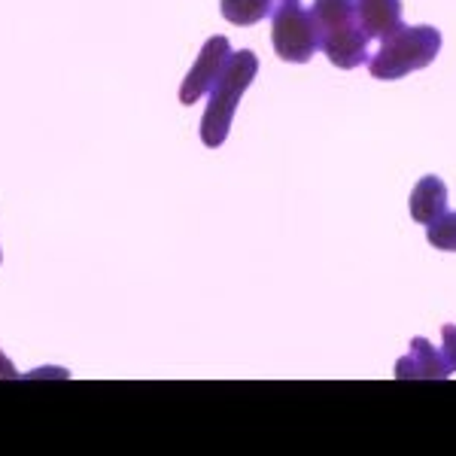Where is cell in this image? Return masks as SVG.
I'll use <instances>...</instances> for the list:
<instances>
[{"label": "cell", "mask_w": 456, "mask_h": 456, "mask_svg": "<svg viewBox=\"0 0 456 456\" xmlns=\"http://www.w3.org/2000/svg\"><path fill=\"white\" fill-rule=\"evenodd\" d=\"M316 31H320V49L335 68L353 70L369 61V43L362 21L356 12V0H314L311 6Z\"/></svg>", "instance_id": "obj_1"}, {"label": "cell", "mask_w": 456, "mask_h": 456, "mask_svg": "<svg viewBox=\"0 0 456 456\" xmlns=\"http://www.w3.org/2000/svg\"><path fill=\"white\" fill-rule=\"evenodd\" d=\"M256 73H259V58L249 49H240V53H232L223 73L216 77V83L210 86L208 110L201 116V143L208 150H216V146L225 143L228 131H232L234 110H238L247 88L253 86Z\"/></svg>", "instance_id": "obj_2"}, {"label": "cell", "mask_w": 456, "mask_h": 456, "mask_svg": "<svg viewBox=\"0 0 456 456\" xmlns=\"http://www.w3.org/2000/svg\"><path fill=\"white\" fill-rule=\"evenodd\" d=\"M441 53V31L432 25H402L395 34L380 40V49L369 58L374 79H402L414 70L429 68Z\"/></svg>", "instance_id": "obj_3"}, {"label": "cell", "mask_w": 456, "mask_h": 456, "mask_svg": "<svg viewBox=\"0 0 456 456\" xmlns=\"http://www.w3.org/2000/svg\"><path fill=\"white\" fill-rule=\"evenodd\" d=\"M271 43L277 58L289 64L311 61L320 49V31H316L314 12L298 0H281L271 12Z\"/></svg>", "instance_id": "obj_4"}, {"label": "cell", "mask_w": 456, "mask_h": 456, "mask_svg": "<svg viewBox=\"0 0 456 456\" xmlns=\"http://www.w3.org/2000/svg\"><path fill=\"white\" fill-rule=\"evenodd\" d=\"M228 58H232V43H228V37H210L201 53H198L195 64L189 68L186 79H183L180 104L192 107L195 101H201L204 94L210 92V86L216 83L219 73H223Z\"/></svg>", "instance_id": "obj_5"}, {"label": "cell", "mask_w": 456, "mask_h": 456, "mask_svg": "<svg viewBox=\"0 0 456 456\" xmlns=\"http://www.w3.org/2000/svg\"><path fill=\"white\" fill-rule=\"evenodd\" d=\"M451 369H447L441 350L432 347L426 338H414L411 341L408 356H402L395 362V378L399 380H444L451 378Z\"/></svg>", "instance_id": "obj_6"}, {"label": "cell", "mask_w": 456, "mask_h": 456, "mask_svg": "<svg viewBox=\"0 0 456 456\" xmlns=\"http://www.w3.org/2000/svg\"><path fill=\"white\" fill-rule=\"evenodd\" d=\"M356 12L371 40H387L402 28V0H356Z\"/></svg>", "instance_id": "obj_7"}, {"label": "cell", "mask_w": 456, "mask_h": 456, "mask_svg": "<svg viewBox=\"0 0 456 456\" xmlns=\"http://www.w3.org/2000/svg\"><path fill=\"white\" fill-rule=\"evenodd\" d=\"M441 213H447V186L441 176L429 174V176H423L414 186V192H411V216L420 225H429V223H436Z\"/></svg>", "instance_id": "obj_8"}, {"label": "cell", "mask_w": 456, "mask_h": 456, "mask_svg": "<svg viewBox=\"0 0 456 456\" xmlns=\"http://www.w3.org/2000/svg\"><path fill=\"white\" fill-rule=\"evenodd\" d=\"M219 12L238 28H249L274 12V0H219Z\"/></svg>", "instance_id": "obj_9"}, {"label": "cell", "mask_w": 456, "mask_h": 456, "mask_svg": "<svg viewBox=\"0 0 456 456\" xmlns=\"http://www.w3.org/2000/svg\"><path fill=\"white\" fill-rule=\"evenodd\" d=\"M426 240L432 244V249H441V253H456V210L453 213H441L436 223L426 225Z\"/></svg>", "instance_id": "obj_10"}, {"label": "cell", "mask_w": 456, "mask_h": 456, "mask_svg": "<svg viewBox=\"0 0 456 456\" xmlns=\"http://www.w3.org/2000/svg\"><path fill=\"white\" fill-rule=\"evenodd\" d=\"M441 356H444L447 369L456 371V326H444L441 332Z\"/></svg>", "instance_id": "obj_11"}, {"label": "cell", "mask_w": 456, "mask_h": 456, "mask_svg": "<svg viewBox=\"0 0 456 456\" xmlns=\"http://www.w3.org/2000/svg\"><path fill=\"white\" fill-rule=\"evenodd\" d=\"M0 380H19V371L12 369V362L4 356V353H0Z\"/></svg>", "instance_id": "obj_12"}, {"label": "cell", "mask_w": 456, "mask_h": 456, "mask_svg": "<svg viewBox=\"0 0 456 456\" xmlns=\"http://www.w3.org/2000/svg\"><path fill=\"white\" fill-rule=\"evenodd\" d=\"M0 259H4V256H0Z\"/></svg>", "instance_id": "obj_13"}]
</instances>
